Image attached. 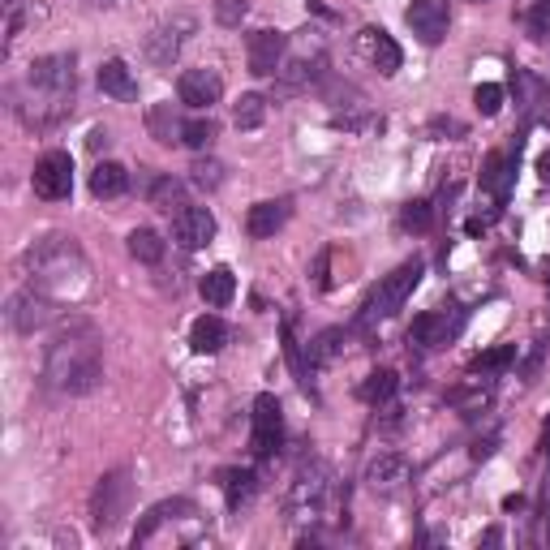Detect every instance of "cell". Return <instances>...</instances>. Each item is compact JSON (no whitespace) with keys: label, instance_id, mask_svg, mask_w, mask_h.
I'll return each instance as SVG.
<instances>
[{"label":"cell","instance_id":"obj_1","mask_svg":"<svg viewBox=\"0 0 550 550\" xmlns=\"http://www.w3.org/2000/svg\"><path fill=\"white\" fill-rule=\"evenodd\" d=\"M43 379L61 396H86L104 379V353H99V336L86 318H69L48 344V361H43Z\"/></svg>","mask_w":550,"mask_h":550},{"label":"cell","instance_id":"obj_2","mask_svg":"<svg viewBox=\"0 0 550 550\" xmlns=\"http://www.w3.org/2000/svg\"><path fill=\"white\" fill-rule=\"evenodd\" d=\"M22 275L31 280L35 288H43L48 297H78L86 288V275H91V267H86V254L78 250L74 237H43L35 241L31 250L22 254Z\"/></svg>","mask_w":550,"mask_h":550},{"label":"cell","instance_id":"obj_3","mask_svg":"<svg viewBox=\"0 0 550 550\" xmlns=\"http://www.w3.org/2000/svg\"><path fill=\"white\" fill-rule=\"evenodd\" d=\"M74 56H39V61H31V69H26V91H31V99L22 108V117L31 125H56L69 112V99H74Z\"/></svg>","mask_w":550,"mask_h":550},{"label":"cell","instance_id":"obj_4","mask_svg":"<svg viewBox=\"0 0 550 550\" xmlns=\"http://www.w3.org/2000/svg\"><path fill=\"white\" fill-rule=\"evenodd\" d=\"M331 490H336V477L323 460H310V465H301L297 477H293V490H288V520L293 525H310V520L323 516Z\"/></svg>","mask_w":550,"mask_h":550},{"label":"cell","instance_id":"obj_5","mask_svg":"<svg viewBox=\"0 0 550 550\" xmlns=\"http://www.w3.org/2000/svg\"><path fill=\"white\" fill-rule=\"evenodd\" d=\"M426 275V263L422 258H409V263H400L392 275H383L379 288L366 297V306H361V318L366 323H374V318H392L396 310H404V301L413 297V288L422 284Z\"/></svg>","mask_w":550,"mask_h":550},{"label":"cell","instance_id":"obj_6","mask_svg":"<svg viewBox=\"0 0 550 550\" xmlns=\"http://www.w3.org/2000/svg\"><path fill=\"white\" fill-rule=\"evenodd\" d=\"M129 499H134V482H129L125 469H112L95 482L91 495V529L95 533H112L121 525V516L129 512Z\"/></svg>","mask_w":550,"mask_h":550},{"label":"cell","instance_id":"obj_7","mask_svg":"<svg viewBox=\"0 0 550 550\" xmlns=\"http://www.w3.org/2000/svg\"><path fill=\"white\" fill-rule=\"evenodd\" d=\"M56 297H48L43 288H22V293L9 297V327L22 331V336H35V331H43L48 323H56Z\"/></svg>","mask_w":550,"mask_h":550},{"label":"cell","instance_id":"obj_8","mask_svg":"<svg viewBox=\"0 0 550 550\" xmlns=\"http://www.w3.org/2000/svg\"><path fill=\"white\" fill-rule=\"evenodd\" d=\"M31 185H35V194H39L43 202L69 198V190H74V159H69V151L39 155V164H35V172H31Z\"/></svg>","mask_w":550,"mask_h":550},{"label":"cell","instance_id":"obj_9","mask_svg":"<svg viewBox=\"0 0 550 550\" xmlns=\"http://www.w3.org/2000/svg\"><path fill=\"white\" fill-rule=\"evenodd\" d=\"M284 443V413H280V400H275L271 392H263L254 400V434H250V447L258 460H271L275 452H280Z\"/></svg>","mask_w":550,"mask_h":550},{"label":"cell","instance_id":"obj_10","mask_svg":"<svg viewBox=\"0 0 550 550\" xmlns=\"http://www.w3.org/2000/svg\"><path fill=\"white\" fill-rule=\"evenodd\" d=\"M460 327H465V314L460 310H426V314H417L413 318V327H409V344L413 349H443L447 340H456L460 336Z\"/></svg>","mask_w":550,"mask_h":550},{"label":"cell","instance_id":"obj_11","mask_svg":"<svg viewBox=\"0 0 550 550\" xmlns=\"http://www.w3.org/2000/svg\"><path fill=\"white\" fill-rule=\"evenodd\" d=\"M284 52H288V35L284 31H254L250 35V48H245V56H250V74L254 78H271L284 69Z\"/></svg>","mask_w":550,"mask_h":550},{"label":"cell","instance_id":"obj_12","mask_svg":"<svg viewBox=\"0 0 550 550\" xmlns=\"http://www.w3.org/2000/svg\"><path fill=\"white\" fill-rule=\"evenodd\" d=\"M404 22H409V31L434 48V43L447 39V5L443 0H413L409 9H404Z\"/></svg>","mask_w":550,"mask_h":550},{"label":"cell","instance_id":"obj_13","mask_svg":"<svg viewBox=\"0 0 550 550\" xmlns=\"http://www.w3.org/2000/svg\"><path fill=\"white\" fill-rule=\"evenodd\" d=\"M177 95H181V104L185 108H211V104H220V95H224V78L215 74V69H185V74L177 78Z\"/></svg>","mask_w":550,"mask_h":550},{"label":"cell","instance_id":"obj_14","mask_svg":"<svg viewBox=\"0 0 550 550\" xmlns=\"http://www.w3.org/2000/svg\"><path fill=\"white\" fill-rule=\"evenodd\" d=\"M357 48H361V56L379 69L383 78H392L396 69H400V61H404V52H400V43L383 31V26H366V31L357 35Z\"/></svg>","mask_w":550,"mask_h":550},{"label":"cell","instance_id":"obj_15","mask_svg":"<svg viewBox=\"0 0 550 550\" xmlns=\"http://www.w3.org/2000/svg\"><path fill=\"white\" fill-rule=\"evenodd\" d=\"M172 237H177L181 250H202V245L215 241V215L207 207H185L172 215Z\"/></svg>","mask_w":550,"mask_h":550},{"label":"cell","instance_id":"obj_16","mask_svg":"<svg viewBox=\"0 0 550 550\" xmlns=\"http://www.w3.org/2000/svg\"><path fill=\"white\" fill-rule=\"evenodd\" d=\"M404 482H409V460H404L400 452H379L366 465V486L374 490V495H396Z\"/></svg>","mask_w":550,"mask_h":550},{"label":"cell","instance_id":"obj_17","mask_svg":"<svg viewBox=\"0 0 550 550\" xmlns=\"http://www.w3.org/2000/svg\"><path fill=\"white\" fill-rule=\"evenodd\" d=\"M288 211H293V207H288V198L254 202L250 215H245V233L258 237V241H263V237H275V233H280V228L288 224Z\"/></svg>","mask_w":550,"mask_h":550},{"label":"cell","instance_id":"obj_18","mask_svg":"<svg viewBox=\"0 0 550 550\" xmlns=\"http://www.w3.org/2000/svg\"><path fill=\"white\" fill-rule=\"evenodd\" d=\"M228 323L220 314H202V318H194V327H190V349L198 353V357H211V353H220L224 344H228Z\"/></svg>","mask_w":550,"mask_h":550},{"label":"cell","instance_id":"obj_19","mask_svg":"<svg viewBox=\"0 0 550 550\" xmlns=\"http://www.w3.org/2000/svg\"><path fill=\"white\" fill-rule=\"evenodd\" d=\"M185 512H198L190 499H164V503H155V508L142 516V525L134 529V546L151 542L155 533H159V525H168V520H177V516H185Z\"/></svg>","mask_w":550,"mask_h":550},{"label":"cell","instance_id":"obj_20","mask_svg":"<svg viewBox=\"0 0 550 550\" xmlns=\"http://www.w3.org/2000/svg\"><path fill=\"white\" fill-rule=\"evenodd\" d=\"M512 172H516V159L508 151H490L486 164H482V190H490L503 202L508 190H512Z\"/></svg>","mask_w":550,"mask_h":550},{"label":"cell","instance_id":"obj_21","mask_svg":"<svg viewBox=\"0 0 550 550\" xmlns=\"http://www.w3.org/2000/svg\"><path fill=\"white\" fill-rule=\"evenodd\" d=\"M198 293H202V301H207L211 310H224L228 301L237 297V275L228 271V267H211V271L198 280Z\"/></svg>","mask_w":550,"mask_h":550},{"label":"cell","instance_id":"obj_22","mask_svg":"<svg viewBox=\"0 0 550 550\" xmlns=\"http://www.w3.org/2000/svg\"><path fill=\"white\" fill-rule=\"evenodd\" d=\"M99 91L129 104V99H138V82H134V74H129L125 61H104L99 65Z\"/></svg>","mask_w":550,"mask_h":550},{"label":"cell","instance_id":"obj_23","mask_svg":"<svg viewBox=\"0 0 550 550\" xmlns=\"http://www.w3.org/2000/svg\"><path fill=\"white\" fill-rule=\"evenodd\" d=\"M125 190H129V172L117 164V159L95 164V172H91V194L95 198H121Z\"/></svg>","mask_w":550,"mask_h":550},{"label":"cell","instance_id":"obj_24","mask_svg":"<svg viewBox=\"0 0 550 550\" xmlns=\"http://www.w3.org/2000/svg\"><path fill=\"white\" fill-rule=\"evenodd\" d=\"M147 198H151V207L164 211V215H177V211L190 207V202H185V185H181L177 177H155L151 190H147Z\"/></svg>","mask_w":550,"mask_h":550},{"label":"cell","instance_id":"obj_25","mask_svg":"<svg viewBox=\"0 0 550 550\" xmlns=\"http://www.w3.org/2000/svg\"><path fill=\"white\" fill-rule=\"evenodd\" d=\"M147 129H151V138H155V142L172 147V142H181L185 121L177 117V112H172V104H155V108L147 112Z\"/></svg>","mask_w":550,"mask_h":550},{"label":"cell","instance_id":"obj_26","mask_svg":"<svg viewBox=\"0 0 550 550\" xmlns=\"http://www.w3.org/2000/svg\"><path fill=\"white\" fill-rule=\"evenodd\" d=\"M177 52H181V35H177V26H159V31L147 35V56H151V65L168 69L172 61H177Z\"/></svg>","mask_w":550,"mask_h":550},{"label":"cell","instance_id":"obj_27","mask_svg":"<svg viewBox=\"0 0 550 550\" xmlns=\"http://www.w3.org/2000/svg\"><path fill=\"white\" fill-rule=\"evenodd\" d=\"M306 353H310V366H331V361L344 353V331L340 327L318 331V336L306 344Z\"/></svg>","mask_w":550,"mask_h":550},{"label":"cell","instance_id":"obj_28","mask_svg":"<svg viewBox=\"0 0 550 550\" xmlns=\"http://www.w3.org/2000/svg\"><path fill=\"white\" fill-rule=\"evenodd\" d=\"M220 490H224V499H228V508H241V503H250L254 495V473L250 469H224L220 473Z\"/></svg>","mask_w":550,"mask_h":550},{"label":"cell","instance_id":"obj_29","mask_svg":"<svg viewBox=\"0 0 550 550\" xmlns=\"http://www.w3.org/2000/svg\"><path fill=\"white\" fill-rule=\"evenodd\" d=\"M129 254H134L138 263L155 267L159 258H164V237H159L155 228H134V233H129Z\"/></svg>","mask_w":550,"mask_h":550},{"label":"cell","instance_id":"obj_30","mask_svg":"<svg viewBox=\"0 0 550 550\" xmlns=\"http://www.w3.org/2000/svg\"><path fill=\"white\" fill-rule=\"evenodd\" d=\"M396 387H400L396 370H374L370 379L357 387V396L366 400V404H383V400H392V396H396Z\"/></svg>","mask_w":550,"mask_h":550},{"label":"cell","instance_id":"obj_31","mask_svg":"<svg viewBox=\"0 0 550 550\" xmlns=\"http://www.w3.org/2000/svg\"><path fill=\"white\" fill-rule=\"evenodd\" d=\"M267 121V99L263 95H241L233 108V125L237 129H258Z\"/></svg>","mask_w":550,"mask_h":550},{"label":"cell","instance_id":"obj_32","mask_svg":"<svg viewBox=\"0 0 550 550\" xmlns=\"http://www.w3.org/2000/svg\"><path fill=\"white\" fill-rule=\"evenodd\" d=\"M430 224H434V207H430L426 198L404 202V211H400V228H404V233H430Z\"/></svg>","mask_w":550,"mask_h":550},{"label":"cell","instance_id":"obj_33","mask_svg":"<svg viewBox=\"0 0 550 550\" xmlns=\"http://www.w3.org/2000/svg\"><path fill=\"white\" fill-rule=\"evenodd\" d=\"M525 31H529V39H538V43L550 39V0H533L529 13H525Z\"/></svg>","mask_w":550,"mask_h":550},{"label":"cell","instance_id":"obj_34","mask_svg":"<svg viewBox=\"0 0 550 550\" xmlns=\"http://www.w3.org/2000/svg\"><path fill=\"white\" fill-rule=\"evenodd\" d=\"M473 108L482 112V117H499V108H503V86L499 82H482L473 91Z\"/></svg>","mask_w":550,"mask_h":550},{"label":"cell","instance_id":"obj_35","mask_svg":"<svg viewBox=\"0 0 550 550\" xmlns=\"http://www.w3.org/2000/svg\"><path fill=\"white\" fill-rule=\"evenodd\" d=\"M211 138H215V125L202 121V117H198V121H185V129H181V142H185L190 151H207Z\"/></svg>","mask_w":550,"mask_h":550},{"label":"cell","instance_id":"obj_36","mask_svg":"<svg viewBox=\"0 0 550 550\" xmlns=\"http://www.w3.org/2000/svg\"><path fill=\"white\" fill-rule=\"evenodd\" d=\"M245 13H250L245 0H215V22H220V26H241Z\"/></svg>","mask_w":550,"mask_h":550},{"label":"cell","instance_id":"obj_37","mask_svg":"<svg viewBox=\"0 0 550 550\" xmlns=\"http://www.w3.org/2000/svg\"><path fill=\"white\" fill-rule=\"evenodd\" d=\"M512 361H516V349H512V344H508V349L482 353V357H477V361H473V370H477V374H495V370H503V366H512Z\"/></svg>","mask_w":550,"mask_h":550},{"label":"cell","instance_id":"obj_38","mask_svg":"<svg viewBox=\"0 0 550 550\" xmlns=\"http://www.w3.org/2000/svg\"><path fill=\"white\" fill-rule=\"evenodd\" d=\"M190 172H194V185H202V190H215V185L224 181V168L215 164V159H198Z\"/></svg>","mask_w":550,"mask_h":550},{"label":"cell","instance_id":"obj_39","mask_svg":"<svg viewBox=\"0 0 550 550\" xmlns=\"http://www.w3.org/2000/svg\"><path fill=\"white\" fill-rule=\"evenodd\" d=\"M331 125H336V129H353V134H374V129H383V117H336Z\"/></svg>","mask_w":550,"mask_h":550},{"label":"cell","instance_id":"obj_40","mask_svg":"<svg viewBox=\"0 0 550 550\" xmlns=\"http://www.w3.org/2000/svg\"><path fill=\"white\" fill-rule=\"evenodd\" d=\"M447 400H452L456 409H469V413H477V409H486V404H490L486 392H447Z\"/></svg>","mask_w":550,"mask_h":550},{"label":"cell","instance_id":"obj_41","mask_svg":"<svg viewBox=\"0 0 550 550\" xmlns=\"http://www.w3.org/2000/svg\"><path fill=\"white\" fill-rule=\"evenodd\" d=\"M430 134H456L460 138V134H465V125H460V121H434Z\"/></svg>","mask_w":550,"mask_h":550},{"label":"cell","instance_id":"obj_42","mask_svg":"<svg viewBox=\"0 0 550 550\" xmlns=\"http://www.w3.org/2000/svg\"><path fill=\"white\" fill-rule=\"evenodd\" d=\"M86 147H91V151H104V147H108V129H91V138H86Z\"/></svg>","mask_w":550,"mask_h":550},{"label":"cell","instance_id":"obj_43","mask_svg":"<svg viewBox=\"0 0 550 550\" xmlns=\"http://www.w3.org/2000/svg\"><path fill=\"white\" fill-rule=\"evenodd\" d=\"M538 177L550 185V151H542V155H538Z\"/></svg>","mask_w":550,"mask_h":550},{"label":"cell","instance_id":"obj_44","mask_svg":"<svg viewBox=\"0 0 550 550\" xmlns=\"http://www.w3.org/2000/svg\"><path fill=\"white\" fill-rule=\"evenodd\" d=\"M542 443H546V447H550V422H546V430H542Z\"/></svg>","mask_w":550,"mask_h":550},{"label":"cell","instance_id":"obj_45","mask_svg":"<svg viewBox=\"0 0 550 550\" xmlns=\"http://www.w3.org/2000/svg\"><path fill=\"white\" fill-rule=\"evenodd\" d=\"M546 271H550V267H546Z\"/></svg>","mask_w":550,"mask_h":550}]
</instances>
